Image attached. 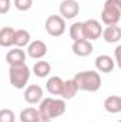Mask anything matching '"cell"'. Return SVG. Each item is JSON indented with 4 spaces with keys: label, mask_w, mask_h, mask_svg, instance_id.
<instances>
[{
    "label": "cell",
    "mask_w": 121,
    "mask_h": 122,
    "mask_svg": "<svg viewBox=\"0 0 121 122\" xmlns=\"http://www.w3.org/2000/svg\"><path fill=\"white\" fill-rule=\"evenodd\" d=\"M9 78H10L11 87H14L16 90H23L30 80V68L26 64L10 67Z\"/></svg>",
    "instance_id": "obj_3"
},
{
    "label": "cell",
    "mask_w": 121,
    "mask_h": 122,
    "mask_svg": "<svg viewBox=\"0 0 121 122\" xmlns=\"http://www.w3.org/2000/svg\"><path fill=\"white\" fill-rule=\"evenodd\" d=\"M80 13V4L77 0H63L60 3V16L66 20H71Z\"/></svg>",
    "instance_id": "obj_6"
},
{
    "label": "cell",
    "mask_w": 121,
    "mask_h": 122,
    "mask_svg": "<svg viewBox=\"0 0 121 122\" xmlns=\"http://www.w3.org/2000/svg\"><path fill=\"white\" fill-rule=\"evenodd\" d=\"M37 122H51V119H49V118H43V117H40L38 118V121Z\"/></svg>",
    "instance_id": "obj_26"
},
{
    "label": "cell",
    "mask_w": 121,
    "mask_h": 122,
    "mask_svg": "<svg viewBox=\"0 0 121 122\" xmlns=\"http://www.w3.org/2000/svg\"><path fill=\"white\" fill-rule=\"evenodd\" d=\"M121 19V10L117 6L116 0H105L103 11H101V20L105 26L117 24Z\"/></svg>",
    "instance_id": "obj_4"
},
{
    "label": "cell",
    "mask_w": 121,
    "mask_h": 122,
    "mask_svg": "<svg viewBox=\"0 0 121 122\" xmlns=\"http://www.w3.org/2000/svg\"><path fill=\"white\" fill-rule=\"evenodd\" d=\"M118 122H121V119H120V121H118Z\"/></svg>",
    "instance_id": "obj_28"
},
{
    "label": "cell",
    "mask_w": 121,
    "mask_h": 122,
    "mask_svg": "<svg viewBox=\"0 0 121 122\" xmlns=\"http://www.w3.org/2000/svg\"><path fill=\"white\" fill-rule=\"evenodd\" d=\"M103 38H104L107 43H110V44L118 43L121 40V27H118L117 24L107 26V27L103 30Z\"/></svg>",
    "instance_id": "obj_13"
},
{
    "label": "cell",
    "mask_w": 121,
    "mask_h": 122,
    "mask_svg": "<svg viewBox=\"0 0 121 122\" xmlns=\"http://www.w3.org/2000/svg\"><path fill=\"white\" fill-rule=\"evenodd\" d=\"M40 118V111L36 108H24L20 112V121L22 122H37Z\"/></svg>",
    "instance_id": "obj_21"
},
{
    "label": "cell",
    "mask_w": 121,
    "mask_h": 122,
    "mask_svg": "<svg viewBox=\"0 0 121 122\" xmlns=\"http://www.w3.org/2000/svg\"><path fill=\"white\" fill-rule=\"evenodd\" d=\"M114 57H116V62H117L118 68L121 70V44L114 50Z\"/></svg>",
    "instance_id": "obj_25"
},
{
    "label": "cell",
    "mask_w": 121,
    "mask_h": 122,
    "mask_svg": "<svg viewBox=\"0 0 121 122\" xmlns=\"http://www.w3.org/2000/svg\"><path fill=\"white\" fill-rule=\"evenodd\" d=\"M104 109L107 112H110V114H118V112H121V97L111 95V97L105 98Z\"/></svg>",
    "instance_id": "obj_15"
},
{
    "label": "cell",
    "mask_w": 121,
    "mask_h": 122,
    "mask_svg": "<svg viewBox=\"0 0 121 122\" xmlns=\"http://www.w3.org/2000/svg\"><path fill=\"white\" fill-rule=\"evenodd\" d=\"M29 44H30V33H29L27 30H23V29L16 30V34H14V43H13V46H14V47L22 48V47L29 46Z\"/></svg>",
    "instance_id": "obj_18"
},
{
    "label": "cell",
    "mask_w": 121,
    "mask_h": 122,
    "mask_svg": "<svg viewBox=\"0 0 121 122\" xmlns=\"http://www.w3.org/2000/svg\"><path fill=\"white\" fill-rule=\"evenodd\" d=\"M11 6L10 0H0V14H6Z\"/></svg>",
    "instance_id": "obj_24"
},
{
    "label": "cell",
    "mask_w": 121,
    "mask_h": 122,
    "mask_svg": "<svg viewBox=\"0 0 121 122\" xmlns=\"http://www.w3.org/2000/svg\"><path fill=\"white\" fill-rule=\"evenodd\" d=\"M24 101L29 104H40L43 101V88L37 84H31L24 90Z\"/></svg>",
    "instance_id": "obj_8"
},
{
    "label": "cell",
    "mask_w": 121,
    "mask_h": 122,
    "mask_svg": "<svg viewBox=\"0 0 121 122\" xmlns=\"http://www.w3.org/2000/svg\"><path fill=\"white\" fill-rule=\"evenodd\" d=\"M40 117L43 118H59L66 112V102L64 99H56V98H44L38 105Z\"/></svg>",
    "instance_id": "obj_2"
},
{
    "label": "cell",
    "mask_w": 121,
    "mask_h": 122,
    "mask_svg": "<svg viewBox=\"0 0 121 122\" xmlns=\"http://www.w3.org/2000/svg\"><path fill=\"white\" fill-rule=\"evenodd\" d=\"M46 31L51 37H60L66 33V19L57 14H51L46 20Z\"/></svg>",
    "instance_id": "obj_5"
},
{
    "label": "cell",
    "mask_w": 121,
    "mask_h": 122,
    "mask_svg": "<svg viewBox=\"0 0 121 122\" xmlns=\"http://www.w3.org/2000/svg\"><path fill=\"white\" fill-rule=\"evenodd\" d=\"M84 31H86V38L90 41H94L103 36V27H101L100 21H97L94 19L84 21Z\"/></svg>",
    "instance_id": "obj_7"
},
{
    "label": "cell",
    "mask_w": 121,
    "mask_h": 122,
    "mask_svg": "<svg viewBox=\"0 0 121 122\" xmlns=\"http://www.w3.org/2000/svg\"><path fill=\"white\" fill-rule=\"evenodd\" d=\"M14 6L19 11H27L33 6V0H14Z\"/></svg>",
    "instance_id": "obj_23"
},
{
    "label": "cell",
    "mask_w": 121,
    "mask_h": 122,
    "mask_svg": "<svg viewBox=\"0 0 121 122\" xmlns=\"http://www.w3.org/2000/svg\"><path fill=\"white\" fill-rule=\"evenodd\" d=\"M63 87H64V81L60 77H50L46 82V88L51 95H61Z\"/></svg>",
    "instance_id": "obj_14"
},
{
    "label": "cell",
    "mask_w": 121,
    "mask_h": 122,
    "mask_svg": "<svg viewBox=\"0 0 121 122\" xmlns=\"http://www.w3.org/2000/svg\"><path fill=\"white\" fill-rule=\"evenodd\" d=\"M27 54L33 60H40L47 54V46L41 40H34L27 46Z\"/></svg>",
    "instance_id": "obj_9"
},
{
    "label": "cell",
    "mask_w": 121,
    "mask_h": 122,
    "mask_svg": "<svg viewBox=\"0 0 121 122\" xmlns=\"http://www.w3.org/2000/svg\"><path fill=\"white\" fill-rule=\"evenodd\" d=\"M6 61H7V64H9L10 67L26 64V53H24V50H22V48H19V47L11 48V50L6 54Z\"/></svg>",
    "instance_id": "obj_10"
},
{
    "label": "cell",
    "mask_w": 121,
    "mask_h": 122,
    "mask_svg": "<svg viewBox=\"0 0 121 122\" xmlns=\"http://www.w3.org/2000/svg\"><path fill=\"white\" fill-rule=\"evenodd\" d=\"M74 80L81 91L95 92L101 87V77L97 71H81L74 75Z\"/></svg>",
    "instance_id": "obj_1"
},
{
    "label": "cell",
    "mask_w": 121,
    "mask_h": 122,
    "mask_svg": "<svg viewBox=\"0 0 121 122\" xmlns=\"http://www.w3.org/2000/svg\"><path fill=\"white\" fill-rule=\"evenodd\" d=\"M50 71H51V67L47 61H37L33 67V72L38 78H46L50 74Z\"/></svg>",
    "instance_id": "obj_20"
},
{
    "label": "cell",
    "mask_w": 121,
    "mask_h": 122,
    "mask_svg": "<svg viewBox=\"0 0 121 122\" xmlns=\"http://www.w3.org/2000/svg\"><path fill=\"white\" fill-rule=\"evenodd\" d=\"M95 68L100 72L108 74V72H111L114 70V60L107 54H101V56H98L95 58Z\"/></svg>",
    "instance_id": "obj_12"
},
{
    "label": "cell",
    "mask_w": 121,
    "mask_h": 122,
    "mask_svg": "<svg viewBox=\"0 0 121 122\" xmlns=\"http://www.w3.org/2000/svg\"><path fill=\"white\" fill-rule=\"evenodd\" d=\"M14 34L16 30L13 27H3L0 30V46L1 47H10L14 43Z\"/></svg>",
    "instance_id": "obj_16"
},
{
    "label": "cell",
    "mask_w": 121,
    "mask_h": 122,
    "mask_svg": "<svg viewBox=\"0 0 121 122\" xmlns=\"http://www.w3.org/2000/svg\"><path fill=\"white\" fill-rule=\"evenodd\" d=\"M116 3H117V6L120 7V10H121V0H116Z\"/></svg>",
    "instance_id": "obj_27"
},
{
    "label": "cell",
    "mask_w": 121,
    "mask_h": 122,
    "mask_svg": "<svg viewBox=\"0 0 121 122\" xmlns=\"http://www.w3.org/2000/svg\"><path fill=\"white\" fill-rule=\"evenodd\" d=\"M70 37H71V40L73 41H78V40H84L86 38V31H84V23H80V21H77V23H74V24H71L70 26Z\"/></svg>",
    "instance_id": "obj_19"
},
{
    "label": "cell",
    "mask_w": 121,
    "mask_h": 122,
    "mask_svg": "<svg viewBox=\"0 0 121 122\" xmlns=\"http://www.w3.org/2000/svg\"><path fill=\"white\" fill-rule=\"evenodd\" d=\"M73 53L78 57H87L93 53V44H91L90 40L84 38V40H78V41H74L73 43V47H71Z\"/></svg>",
    "instance_id": "obj_11"
},
{
    "label": "cell",
    "mask_w": 121,
    "mask_h": 122,
    "mask_svg": "<svg viewBox=\"0 0 121 122\" xmlns=\"http://www.w3.org/2000/svg\"><path fill=\"white\" fill-rule=\"evenodd\" d=\"M16 121V115L11 109L3 108L0 111V122H14Z\"/></svg>",
    "instance_id": "obj_22"
},
{
    "label": "cell",
    "mask_w": 121,
    "mask_h": 122,
    "mask_svg": "<svg viewBox=\"0 0 121 122\" xmlns=\"http://www.w3.org/2000/svg\"><path fill=\"white\" fill-rule=\"evenodd\" d=\"M78 91H80V88H78L76 80L74 78L73 80H67V81H64V87H63L61 97H63V99H71V98H74V95Z\"/></svg>",
    "instance_id": "obj_17"
}]
</instances>
